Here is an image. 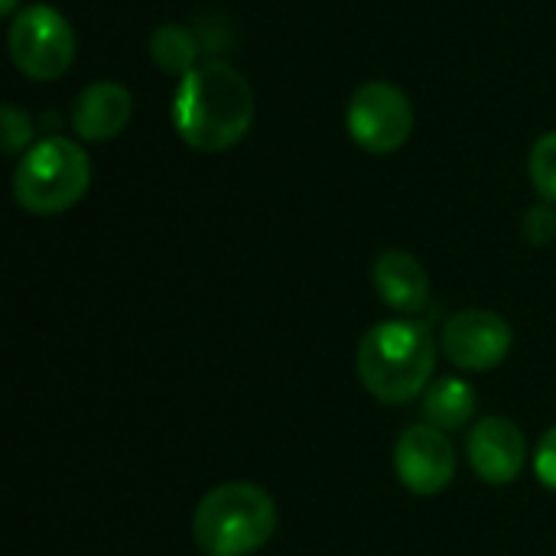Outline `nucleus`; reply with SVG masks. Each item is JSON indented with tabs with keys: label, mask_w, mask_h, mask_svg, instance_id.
<instances>
[{
	"label": "nucleus",
	"mask_w": 556,
	"mask_h": 556,
	"mask_svg": "<svg viewBox=\"0 0 556 556\" xmlns=\"http://www.w3.org/2000/svg\"><path fill=\"white\" fill-rule=\"evenodd\" d=\"M254 91L228 62H202L179 78L173 98V127L199 153H222L251 130Z\"/></svg>",
	"instance_id": "nucleus-1"
},
{
	"label": "nucleus",
	"mask_w": 556,
	"mask_h": 556,
	"mask_svg": "<svg viewBox=\"0 0 556 556\" xmlns=\"http://www.w3.org/2000/svg\"><path fill=\"white\" fill-rule=\"evenodd\" d=\"M440 345L420 319H384L375 323L355 352V371L362 388L381 404L417 401L437 371Z\"/></svg>",
	"instance_id": "nucleus-2"
},
{
	"label": "nucleus",
	"mask_w": 556,
	"mask_h": 556,
	"mask_svg": "<svg viewBox=\"0 0 556 556\" xmlns=\"http://www.w3.org/2000/svg\"><path fill=\"white\" fill-rule=\"evenodd\" d=\"M277 531L274 498L251 482L215 485L192 515V538L205 556H251Z\"/></svg>",
	"instance_id": "nucleus-3"
},
{
	"label": "nucleus",
	"mask_w": 556,
	"mask_h": 556,
	"mask_svg": "<svg viewBox=\"0 0 556 556\" xmlns=\"http://www.w3.org/2000/svg\"><path fill=\"white\" fill-rule=\"evenodd\" d=\"M91 186L88 153L68 137L33 143L13 173V195L33 215H62L85 199Z\"/></svg>",
	"instance_id": "nucleus-4"
},
{
	"label": "nucleus",
	"mask_w": 556,
	"mask_h": 556,
	"mask_svg": "<svg viewBox=\"0 0 556 556\" xmlns=\"http://www.w3.org/2000/svg\"><path fill=\"white\" fill-rule=\"evenodd\" d=\"M10 59L13 65L33 78V81H52L62 78L78 52V39L72 23L46 3H33L20 10L10 23Z\"/></svg>",
	"instance_id": "nucleus-5"
},
{
	"label": "nucleus",
	"mask_w": 556,
	"mask_h": 556,
	"mask_svg": "<svg viewBox=\"0 0 556 556\" xmlns=\"http://www.w3.org/2000/svg\"><path fill=\"white\" fill-rule=\"evenodd\" d=\"M345 121H349L352 140L362 150H368L375 156H388V153H397L410 140L414 104L391 81H365L349 98Z\"/></svg>",
	"instance_id": "nucleus-6"
},
{
	"label": "nucleus",
	"mask_w": 556,
	"mask_h": 556,
	"mask_svg": "<svg viewBox=\"0 0 556 556\" xmlns=\"http://www.w3.org/2000/svg\"><path fill=\"white\" fill-rule=\"evenodd\" d=\"M394 472L407 492L433 498L446 492L456 476V450L443 430L414 424L394 443Z\"/></svg>",
	"instance_id": "nucleus-7"
},
{
	"label": "nucleus",
	"mask_w": 556,
	"mask_h": 556,
	"mask_svg": "<svg viewBox=\"0 0 556 556\" xmlns=\"http://www.w3.org/2000/svg\"><path fill=\"white\" fill-rule=\"evenodd\" d=\"M443 355L463 371L498 368L515 345V332L505 316L492 309H463L443 326Z\"/></svg>",
	"instance_id": "nucleus-8"
},
{
	"label": "nucleus",
	"mask_w": 556,
	"mask_h": 556,
	"mask_svg": "<svg viewBox=\"0 0 556 556\" xmlns=\"http://www.w3.org/2000/svg\"><path fill=\"white\" fill-rule=\"evenodd\" d=\"M469 466L485 485H511L528 463V440L508 417H485L466 440Z\"/></svg>",
	"instance_id": "nucleus-9"
},
{
	"label": "nucleus",
	"mask_w": 556,
	"mask_h": 556,
	"mask_svg": "<svg viewBox=\"0 0 556 556\" xmlns=\"http://www.w3.org/2000/svg\"><path fill=\"white\" fill-rule=\"evenodd\" d=\"M134 114V98L117 81H94L88 85L72 104V130L88 143L114 140Z\"/></svg>",
	"instance_id": "nucleus-10"
},
{
	"label": "nucleus",
	"mask_w": 556,
	"mask_h": 556,
	"mask_svg": "<svg viewBox=\"0 0 556 556\" xmlns=\"http://www.w3.org/2000/svg\"><path fill=\"white\" fill-rule=\"evenodd\" d=\"M371 283L378 300L394 313L414 316L430 303V277L410 251H384L375 261Z\"/></svg>",
	"instance_id": "nucleus-11"
},
{
	"label": "nucleus",
	"mask_w": 556,
	"mask_h": 556,
	"mask_svg": "<svg viewBox=\"0 0 556 556\" xmlns=\"http://www.w3.org/2000/svg\"><path fill=\"white\" fill-rule=\"evenodd\" d=\"M476 417V388L463 378H437L424 391V420L437 430H463Z\"/></svg>",
	"instance_id": "nucleus-12"
},
{
	"label": "nucleus",
	"mask_w": 556,
	"mask_h": 556,
	"mask_svg": "<svg viewBox=\"0 0 556 556\" xmlns=\"http://www.w3.org/2000/svg\"><path fill=\"white\" fill-rule=\"evenodd\" d=\"M150 55L153 62L169 72V75H189L195 68V59H199V42L195 36L186 29V26H176V23H163L153 36H150Z\"/></svg>",
	"instance_id": "nucleus-13"
},
{
	"label": "nucleus",
	"mask_w": 556,
	"mask_h": 556,
	"mask_svg": "<svg viewBox=\"0 0 556 556\" xmlns=\"http://www.w3.org/2000/svg\"><path fill=\"white\" fill-rule=\"evenodd\" d=\"M531 182L544 202L556 205V130L544 134L531 150Z\"/></svg>",
	"instance_id": "nucleus-14"
},
{
	"label": "nucleus",
	"mask_w": 556,
	"mask_h": 556,
	"mask_svg": "<svg viewBox=\"0 0 556 556\" xmlns=\"http://www.w3.org/2000/svg\"><path fill=\"white\" fill-rule=\"evenodd\" d=\"M525 238L538 248H547L556 241V208L551 202L528 208L525 215Z\"/></svg>",
	"instance_id": "nucleus-15"
},
{
	"label": "nucleus",
	"mask_w": 556,
	"mask_h": 556,
	"mask_svg": "<svg viewBox=\"0 0 556 556\" xmlns=\"http://www.w3.org/2000/svg\"><path fill=\"white\" fill-rule=\"evenodd\" d=\"M0 130H3V150L20 153L33 137V121H29L26 111H20L13 104H3V127Z\"/></svg>",
	"instance_id": "nucleus-16"
},
{
	"label": "nucleus",
	"mask_w": 556,
	"mask_h": 556,
	"mask_svg": "<svg viewBox=\"0 0 556 556\" xmlns=\"http://www.w3.org/2000/svg\"><path fill=\"white\" fill-rule=\"evenodd\" d=\"M534 476L544 489L556 492V427H551L534 450Z\"/></svg>",
	"instance_id": "nucleus-17"
},
{
	"label": "nucleus",
	"mask_w": 556,
	"mask_h": 556,
	"mask_svg": "<svg viewBox=\"0 0 556 556\" xmlns=\"http://www.w3.org/2000/svg\"><path fill=\"white\" fill-rule=\"evenodd\" d=\"M13 10H16V0H0V13H3V16H10Z\"/></svg>",
	"instance_id": "nucleus-18"
}]
</instances>
